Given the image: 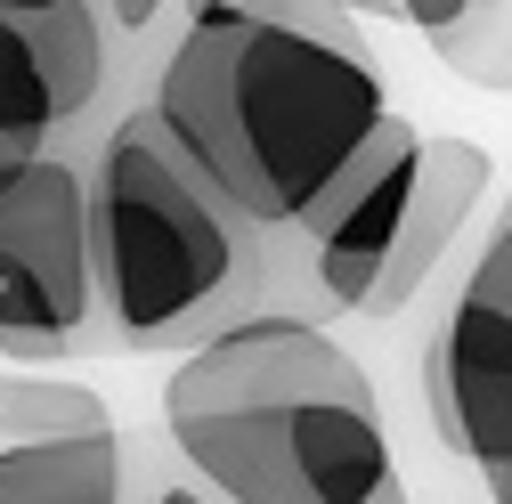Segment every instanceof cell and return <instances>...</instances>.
Instances as JSON below:
<instances>
[{
    "label": "cell",
    "instance_id": "cell-5",
    "mask_svg": "<svg viewBox=\"0 0 512 504\" xmlns=\"http://www.w3.org/2000/svg\"><path fill=\"white\" fill-rule=\"evenodd\" d=\"M423 131L407 114L382 122V139L358 155V171L326 196V212H317L301 236L269 244L277 261V309L285 318H366L382 277H391L399 261V236H407V212H415V179H423Z\"/></svg>",
    "mask_w": 512,
    "mask_h": 504
},
{
    "label": "cell",
    "instance_id": "cell-11",
    "mask_svg": "<svg viewBox=\"0 0 512 504\" xmlns=\"http://www.w3.org/2000/svg\"><path fill=\"white\" fill-rule=\"evenodd\" d=\"M98 431H114V407L90 383L0 366V456L9 448H49V439H98Z\"/></svg>",
    "mask_w": 512,
    "mask_h": 504
},
{
    "label": "cell",
    "instance_id": "cell-10",
    "mask_svg": "<svg viewBox=\"0 0 512 504\" xmlns=\"http://www.w3.org/2000/svg\"><path fill=\"white\" fill-rule=\"evenodd\" d=\"M447 74H464L472 90H512V0H407L399 9Z\"/></svg>",
    "mask_w": 512,
    "mask_h": 504
},
{
    "label": "cell",
    "instance_id": "cell-3",
    "mask_svg": "<svg viewBox=\"0 0 512 504\" xmlns=\"http://www.w3.org/2000/svg\"><path fill=\"white\" fill-rule=\"evenodd\" d=\"M90 220L114 342L196 358L244 318L277 309L269 236L179 155L155 106H131L90 139Z\"/></svg>",
    "mask_w": 512,
    "mask_h": 504
},
{
    "label": "cell",
    "instance_id": "cell-1",
    "mask_svg": "<svg viewBox=\"0 0 512 504\" xmlns=\"http://www.w3.org/2000/svg\"><path fill=\"white\" fill-rule=\"evenodd\" d=\"M147 106L269 244L326 212L391 122L382 66L334 9H187Z\"/></svg>",
    "mask_w": 512,
    "mask_h": 504
},
{
    "label": "cell",
    "instance_id": "cell-8",
    "mask_svg": "<svg viewBox=\"0 0 512 504\" xmlns=\"http://www.w3.org/2000/svg\"><path fill=\"white\" fill-rule=\"evenodd\" d=\"M488 179H496V163H488V147L464 139V131H439V139L423 147V179H415V212H407V236H399V261H391V277H382V293H374L366 318H399V309L439 277V261H447L456 236L472 228Z\"/></svg>",
    "mask_w": 512,
    "mask_h": 504
},
{
    "label": "cell",
    "instance_id": "cell-4",
    "mask_svg": "<svg viewBox=\"0 0 512 504\" xmlns=\"http://www.w3.org/2000/svg\"><path fill=\"white\" fill-rule=\"evenodd\" d=\"M106 318L90 155H41L0 171V358L49 374Z\"/></svg>",
    "mask_w": 512,
    "mask_h": 504
},
{
    "label": "cell",
    "instance_id": "cell-9",
    "mask_svg": "<svg viewBox=\"0 0 512 504\" xmlns=\"http://www.w3.org/2000/svg\"><path fill=\"white\" fill-rule=\"evenodd\" d=\"M0 504H131V431L0 456Z\"/></svg>",
    "mask_w": 512,
    "mask_h": 504
},
{
    "label": "cell",
    "instance_id": "cell-6",
    "mask_svg": "<svg viewBox=\"0 0 512 504\" xmlns=\"http://www.w3.org/2000/svg\"><path fill=\"white\" fill-rule=\"evenodd\" d=\"M423 415L439 448L464 456L496 504H512V196L423 342Z\"/></svg>",
    "mask_w": 512,
    "mask_h": 504
},
{
    "label": "cell",
    "instance_id": "cell-12",
    "mask_svg": "<svg viewBox=\"0 0 512 504\" xmlns=\"http://www.w3.org/2000/svg\"><path fill=\"white\" fill-rule=\"evenodd\" d=\"M131 504H220V496L187 472L179 448L155 431V439H131Z\"/></svg>",
    "mask_w": 512,
    "mask_h": 504
},
{
    "label": "cell",
    "instance_id": "cell-2",
    "mask_svg": "<svg viewBox=\"0 0 512 504\" xmlns=\"http://www.w3.org/2000/svg\"><path fill=\"white\" fill-rule=\"evenodd\" d=\"M163 439L220 504H382L399 488L366 366L285 309L171 366Z\"/></svg>",
    "mask_w": 512,
    "mask_h": 504
},
{
    "label": "cell",
    "instance_id": "cell-7",
    "mask_svg": "<svg viewBox=\"0 0 512 504\" xmlns=\"http://www.w3.org/2000/svg\"><path fill=\"white\" fill-rule=\"evenodd\" d=\"M106 9L82 0H0V171L74 155L66 139L98 114L114 49Z\"/></svg>",
    "mask_w": 512,
    "mask_h": 504
}]
</instances>
